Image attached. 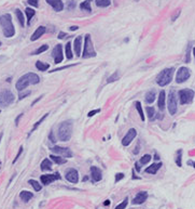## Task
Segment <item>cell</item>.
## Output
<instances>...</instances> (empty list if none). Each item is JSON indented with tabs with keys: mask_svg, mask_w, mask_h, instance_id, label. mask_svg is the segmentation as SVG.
Segmentation results:
<instances>
[{
	"mask_svg": "<svg viewBox=\"0 0 195 209\" xmlns=\"http://www.w3.org/2000/svg\"><path fill=\"white\" fill-rule=\"evenodd\" d=\"M1 138H2V133L0 134V142H1Z\"/></svg>",
	"mask_w": 195,
	"mask_h": 209,
	"instance_id": "59",
	"label": "cell"
},
{
	"mask_svg": "<svg viewBox=\"0 0 195 209\" xmlns=\"http://www.w3.org/2000/svg\"><path fill=\"white\" fill-rule=\"evenodd\" d=\"M190 52H191V44H189L188 53H187V58H186V62H187V63H189V62H190Z\"/></svg>",
	"mask_w": 195,
	"mask_h": 209,
	"instance_id": "45",
	"label": "cell"
},
{
	"mask_svg": "<svg viewBox=\"0 0 195 209\" xmlns=\"http://www.w3.org/2000/svg\"><path fill=\"white\" fill-rule=\"evenodd\" d=\"M19 197L24 203H28L34 197V194L32 192H29V191H22L19 193Z\"/></svg>",
	"mask_w": 195,
	"mask_h": 209,
	"instance_id": "22",
	"label": "cell"
},
{
	"mask_svg": "<svg viewBox=\"0 0 195 209\" xmlns=\"http://www.w3.org/2000/svg\"><path fill=\"white\" fill-rule=\"evenodd\" d=\"M151 159H152V156L150 155V154H146V155H143L141 158H140L139 163L141 164V165H147L148 163H150Z\"/></svg>",
	"mask_w": 195,
	"mask_h": 209,
	"instance_id": "34",
	"label": "cell"
},
{
	"mask_svg": "<svg viewBox=\"0 0 195 209\" xmlns=\"http://www.w3.org/2000/svg\"><path fill=\"white\" fill-rule=\"evenodd\" d=\"M41 170L42 171H50L52 170V161L49 159V158H45V159H43L42 161V163H41Z\"/></svg>",
	"mask_w": 195,
	"mask_h": 209,
	"instance_id": "23",
	"label": "cell"
},
{
	"mask_svg": "<svg viewBox=\"0 0 195 209\" xmlns=\"http://www.w3.org/2000/svg\"><path fill=\"white\" fill-rule=\"evenodd\" d=\"M65 51H66V58H67L68 60H71L73 55H72V51H71V44H70V42H68V44H66Z\"/></svg>",
	"mask_w": 195,
	"mask_h": 209,
	"instance_id": "32",
	"label": "cell"
},
{
	"mask_svg": "<svg viewBox=\"0 0 195 209\" xmlns=\"http://www.w3.org/2000/svg\"><path fill=\"white\" fill-rule=\"evenodd\" d=\"M182 150H178L176 153V157H175V161L178 167H182Z\"/></svg>",
	"mask_w": 195,
	"mask_h": 209,
	"instance_id": "29",
	"label": "cell"
},
{
	"mask_svg": "<svg viewBox=\"0 0 195 209\" xmlns=\"http://www.w3.org/2000/svg\"><path fill=\"white\" fill-rule=\"evenodd\" d=\"M147 113H148V117H149L150 119H153V117H154V114H155V111L153 107H147Z\"/></svg>",
	"mask_w": 195,
	"mask_h": 209,
	"instance_id": "39",
	"label": "cell"
},
{
	"mask_svg": "<svg viewBox=\"0 0 195 209\" xmlns=\"http://www.w3.org/2000/svg\"><path fill=\"white\" fill-rule=\"evenodd\" d=\"M99 112H100V109H99V108L94 109V111H91V112H89V114H87V116H89V117H93L95 114H97V113H99Z\"/></svg>",
	"mask_w": 195,
	"mask_h": 209,
	"instance_id": "46",
	"label": "cell"
},
{
	"mask_svg": "<svg viewBox=\"0 0 195 209\" xmlns=\"http://www.w3.org/2000/svg\"><path fill=\"white\" fill-rule=\"evenodd\" d=\"M40 83V77H39L37 74L27 73V74H25V75H23L22 77L17 80L15 87H16V89L18 91H22V90H24L25 88L28 87V86L37 85V83Z\"/></svg>",
	"mask_w": 195,
	"mask_h": 209,
	"instance_id": "1",
	"label": "cell"
},
{
	"mask_svg": "<svg viewBox=\"0 0 195 209\" xmlns=\"http://www.w3.org/2000/svg\"><path fill=\"white\" fill-rule=\"evenodd\" d=\"M180 10H178V11H177V13H175V14L173 15V17H171V21H173V22H175V21H176L177 19H178V16H179V14H180Z\"/></svg>",
	"mask_w": 195,
	"mask_h": 209,
	"instance_id": "47",
	"label": "cell"
},
{
	"mask_svg": "<svg viewBox=\"0 0 195 209\" xmlns=\"http://www.w3.org/2000/svg\"><path fill=\"white\" fill-rule=\"evenodd\" d=\"M167 108L170 115H175L177 113V97L176 92L171 90L168 93V100H167Z\"/></svg>",
	"mask_w": 195,
	"mask_h": 209,
	"instance_id": "8",
	"label": "cell"
},
{
	"mask_svg": "<svg viewBox=\"0 0 195 209\" xmlns=\"http://www.w3.org/2000/svg\"><path fill=\"white\" fill-rule=\"evenodd\" d=\"M154 158H155V159H156V161H159V159H160V156H159V155H157V154H155Z\"/></svg>",
	"mask_w": 195,
	"mask_h": 209,
	"instance_id": "57",
	"label": "cell"
},
{
	"mask_svg": "<svg viewBox=\"0 0 195 209\" xmlns=\"http://www.w3.org/2000/svg\"><path fill=\"white\" fill-rule=\"evenodd\" d=\"M22 116H23V114H19L18 116L16 117V119H15V125H16V126H18V122H19V119L22 118Z\"/></svg>",
	"mask_w": 195,
	"mask_h": 209,
	"instance_id": "50",
	"label": "cell"
},
{
	"mask_svg": "<svg viewBox=\"0 0 195 209\" xmlns=\"http://www.w3.org/2000/svg\"><path fill=\"white\" fill-rule=\"evenodd\" d=\"M28 183L32 185V187H34V190L36 191V192H39V191H41V189H42L41 184H40V183H38V181H36V180H32V179H30V180L28 181Z\"/></svg>",
	"mask_w": 195,
	"mask_h": 209,
	"instance_id": "31",
	"label": "cell"
},
{
	"mask_svg": "<svg viewBox=\"0 0 195 209\" xmlns=\"http://www.w3.org/2000/svg\"><path fill=\"white\" fill-rule=\"evenodd\" d=\"M72 120H65V122H60L57 129V136L59 141L67 142L71 139L72 136Z\"/></svg>",
	"mask_w": 195,
	"mask_h": 209,
	"instance_id": "2",
	"label": "cell"
},
{
	"mask_svg": "<svg viewBox=\"0 0 195 209\" xmlns=\"http://www.w3.org/2000/svg\"><path fill=\"white\" fill-rule=\"evenodd\" d=\"M51 150H52V152H53V153L58 154V155H60L62 157L70 158V157H72V156H73L72 152L70 151V148H68V147H62V146L55 145L54 147L51 148Z\"/></svg>",
	"mask_w": 195,
	"mask_h": 209,
	"instance_id": "12",
	"label": "cell"
},
{
	"mask_svg": "<svg viewBox=\"0 0 195 209\" xmlns=\"http://www.w3.org/2000/svg\"><path fill=\"white\" fill-rule=\"evenodd\" d=\"M0 46H1V42H0Z\"/></svg>",
	"mask_w": 195,
	"mask_h": 209,
	"instance_id": "61",
	"label": "cell"
},
{
	"mask_svg": "<svg viewBox=\"0 0 195 209\" xmlns=\"http://www.w3.org/2000/svg\"><path fill=\"white\" fill-rule=\"evenodd\" d=\"M165 95H166V93H165L164 90H162L159 94L157 105H159V108L161 109V111H164V108H165V100H166V97H165Z\"/></svg>",
	"mask_w": 195,
	"mask_h": 209,
	"instance_id": "20",
	"label": "cell"
},
{
	"mask_svg": "<svg viewBox=\"0 0 195 209\" xmlns=\"http://www.w3.org/2000/svg\"><path fill=\"white\" fill-rule=\"evenodd\" d=\"M91 175L92 179L94 182H98L103 179V173H101V170L99 169L98 167L96 166H92L91 167Z\"/></svg>",
	"mask_w": 195,
	"mask_h": 209,
	"instance_id": "16",
	"label": "cell"
},
{
	"mask_svg": "<svg viewBox=\"0 0 195 209\" xmlns=\"http://www.w3.org/2000/svg\"><path fill=\"white\" fill-rule=\"evenodd\" d=\"M188 165H191L193 168H195V161H188Z\"/></svg>",
	"mask_w": 195,
	"mask_h": 209,
	"instance_id": "51",
	"label": "cell"
},
{
	"mask_svg": "<svg viewBox=\"0 0 195 209\" xmlns=\"http://www.w3.org/2000/svg\"><path fill=\"white\" fill-rule=\"evenodd\" d=\"M25 14H26V17H27V23H30V21H32V19L35 16V14H36V11H35L34 9H32V8H26L25 9Z\"/></svg>",
	"mask_w": 195,
	"mask_h": 209,
	"instance_id": "25",
	"label": "cell"
},
{
	"mask_svg": "<svg viewBox=\"0 0 195 209\" xmlns=\"http://www.w3.org/2000/svg\"><path fill=\"white\" fill-rule=\"evenodd\" d=\"M135 166H136V170H137V171H140V167H139V164H138V163H136V164H135Z\"/></svg>",
	"mask_w": 195,
	"mask_h": 209,
	"instance_id": "54",
	"label": "cell"
},
{
	"mask_svg": "<svg viewBox=\"0 0 195 209\" xmlns=\"http://www.w3.org/2000/svg\"><path fill=\"white\" fill-rule=\"evenodd\" d=\"M45 1L51 7H53V9L57 12H59L64 9V3L62 0H45Z\"/></svg>",
	"mask_w": 195,
	"mask_h": 209,
	"instance_id": "17",
	"label": "cell"
},
{
	"mask_svg": "<svg viewBox=\"0 0 195 209\" xmlns=\"http://www.w3.org/2000/svg\"><path fill=\"white\" fill-rule=\"evenodd\" d=\"M78 29V26H71L70 27V30H77Z\"/></svg>",
	"mask_w": 195,
	"mask_h": 209,
	"instance_id": "55",
	"label": "cell"
},
{
	"mask_svg": "<svg viewBox=\"0 0 195 209\" xmlns=\"http://www.w3.org/2000/svg\"><path fill=\"white\" fill-rule=\"evenodd\" d=\"M155 100V91L154 90H150L146 93V102L148 104H152Z\"/></svg>",
	"mask_w": 195,
	"mask_h": 209,
	"instance_id": "24",
	"label": "cell"
},
{
	"mask_svg": "<svg viewBox=\"0 0 195 209\" xmlns=\"http://www.w3.org/2000/svg\"><path fill=\"white\" fill-rule=\"evenodd\" d=\"M65 178L68 182L76 184L79 182V172L76 170L75 168H69L65 173Z\"/></svg>",
	"mask_w": 195,
	"mask_h": 209,
	"instance_id": "10",
	"label": "cell"
},
{
	"mask_svg": "<svg viewBox=\"0 0 195 209\" xmlns=\"http://www.w3.org/2000/svg\"><path fill=\"white\" fill-rule=\"evenodd\" d=\"M179 100L182 105L190 104L194 100V91L191 89H182L178 92Z\"/></svg>",
	"mask_w": 195,
	"mask_h": 209,
	"instance_id": "6",
	"label": "cell"
},
{
	"mask_svg": "<svg viewBox=\"0 0 195 209\" xmlns=\"http://www.w3.org/2000/svg\"><path fill=\"white\" fill-rule=\"evenodd\" d=\"M23 153V147L21 146L19 147V150H18V152H17V154H16V156H15V158H14V161H13V164H15L16 163V161L19 158V156H21V154Z\"/></svg>",
	"mask_w": 195,
	"mask_h": 209,
	"instance_id": "43",
	"label": "cell"
},
{
	"mask_svg": "<svg viewBox=\"0 0 195 209\" xmlns=\"http://www.w3.org/2000/svg\"><path fill=\"white\" fill-rule=\"evenodd\" d=\"M104 205H106V206H108V205H110V202H109V200H106V202L104 203Z\"/></svg>",
	"mask_w": 195,
	"mask_h": 209,
	"instance_id": "56",
	"label": "cell"
},
{
	"mask_svg": "<svg viewBox=\"0 0 195 209\" xmlns=\"http://www.w3.org/2000/svg\"><path fill=\"white\" fill-rule=\"evenodd\" d=\"M118 79H119V72H116V73H113L110 77L108 78V79H107V83H113V81H116Z\"/></svg>",
	"mask_w": 195,
	"mask_h": 209,
	"instance_id": "37",
	"label": "cell"
},
{
	"mask_svg": "<svg viewBox=\"0 0 195 209\" xmlns=\"http://www.w3.org/2000/svg\"><path fill=\"white\" fill-rule=\"evenodd\" d=\"M83 58H94L96 56V52L94 50V46H93V42H92V38L89 35L85 36V40H84V49H83V54H82Z\"/></svg>",
	"mask_w": 195,
	"mask_h": 209,
	"instance_id": "5",
	"label": "cell"
},
{
	"mask_svg": "<svg viewBox=\"0 0 195 209\" xmlns=\"http://www.w3.org/2000/svg\"><path fill=\"white\" fill-rule=\"evenodd\" d=\"M161 167H162V163H159V164L155 163V164H153V165L149 166L148 168H146V172L150 173V175H155Z\"/></svg>",
	"mask_w": 195,
	"mask_h": 209,
	"instance_id": "21",
	"label": "cell"
},
{
	"mask_svg": "<svg viewBox=\"0 0 195 209\" xmlns=\"http://www.w3.org/2000/svg\"><path fill=\"white\" fill-rule=\"evenodd\" d=\"M14 94L10 90H3L0 92V105L2 106H9L14 102Z\"/></svg>",
	"mask_w": 195,
	"mask_h": 209,
	"instance_id": "7",
	"label": "cell"
},
{
	"mask_svg": "<svg viewBox=\"0 0 195 209\" xmlns=\"http://www.w3.org/2000/svg\"><path fill=\"white\" fill-rule=\"evenodd\" d=\"M15 14H16L17 19H18V22H19V24H21V26L24 27L25 26V19H24V14H23V12L21 11V10L16 9V10H15Z\"/></svg>",
	"mask_w": 195,
	"mask_h": 209,
	"instance_id": "27",
	"label": "cell"
},
{
	"mask_svg": "<svg viewBox=\"0 0 195 209\" xmlns=\"http://www.w3.org/2000/svg\"><path fill=\"white\" fill-rule=\"evenodd\" d=\"M111 3L110 0H96V5L100 8H107Z\"/></svg>",
	"mask_w": 195,
	"mask_h": 209,
	"instance_id": "33",
	"label": "cell"
},
{
	"mask_svg": "<svg viewBox=\"0 0 195 209\" xmlns=\"http://www.w3.org/2000/svg\"><path fill=\"white\" fill-rule=\"evenodd\" d=\"M80 8H81L82 10H86V11H89L91 12V1L89 0H85V1H83V2L80 5Z\"/></svg>",
	"mask_w": 195,
	"mask_h": 209,
	"instance_id": "36",
	"label": "cell"
},
{
	"mask_svg": "<svg viewBox=\"0 0 195 209\" xmlns=\"http://www.w3.org/2000/svg\"><path fill=\"white\" fill-rule=\"evenodd\" d=\"M136 136H137V131H136V129L130 128L129 130L127 131V133H126L125 136H124V138H123L122 144L124 146H128L130 143H132L133 140L136 138Z\"/></svg>",
	"mask_w": 195,
	"mask_h": 209,
	"instance_id": "14",
	"label": "cell"
},
{
	"mask_svg": "<svg viewBox=\"0 0 195 209\" xmlns=\"http://www.w3.org/2000/svg\"><path fill=\"white\" fill-rule=\"evenodd\" d=\"M36 67L38 68V71L45 72V71H48V69H49L50 65H49V64L43 63V62H41V61H37L36 62Z\"/></svg>",
	"mask_w": 195,
	"mask_h": 209,
	"instance_id": "28",
	"label": "cell"
},
{
	"mask_svg": "<svg viewBox=\"0 0 195 209\" xmlns=\"http://www.w3.org/2000/svg\"><path fill=\"white\" fill-rule=\"evenodd\" d=\"M66 36H67V34H66V33H63V32H60L59 34H58V38H59V39L65 38Z\"/></svg>",
	"mask_w": 195,
	"mask_h": 209,
	"instance_id": "49",
	"label": "cell"
},
{
	"mask_svg": "<svg viewBox=\"0 0 195 209\" xmlns=\"http://www.w3.org/2000/svg\"><path fill=\"white\" fill-rule=\"evenodd\" d=\"M42 97H43V95H41V97H38V99H36V100H35V101H34V102H32V105H35V104H36V103H37V102H38V101H39V100H41V99H42Z\"/></svg>",
	"mask_w": 195,
	"mask_h": 209,
	"instance_id": "52",
	"label": "cell"
},
{
	"mask_svg": "<svg viewBox=\"0 0 195 209\" xmlns=\"http://www.w3.org/2000/svg\"><path fill=\"white\" fill-rule=\"evenodd\" d=\"M51 159L54 161L55 164H57V165H63V164H66V158L62 157V156H56V155H51L50 156Z\"/></svg>",
	"mask_w": 195,
	"mask_h": 209,
	"instance_id": "26",
	"label": "cell"
},
{
	"mask_svg": "<svg viewBox=\"0 0 195 209\" xmlns=\"http://www.w3.org/2000/svg\"><path fill=\"white\" fill-rule=\"evenodd\" d=\"M148 198V193L146 191H141V192H138L137 195L135 196V198L133 200V204L134 205H140L143 204V203L147 200Z\"/></svg>",
	"mask_w": 195,
	"mask_h": 209,
	"instance_id": "15",
	"label": "cell"
},
{
	"mask_svg": "<svg viewBox=\"0 0 195 209\" xmlns=\"http://www.w3.org/2000/svg\"><path fill=\"white\" fill-rule=\"evenodd\" d=\"M125 177V175L124 173H122V172H119V173H116V178H114V182L116 183H118L119 181H121L123 179V178Z\"/></svg>",
	"mask_w": 195,
	"mask_h": 209,
	"instance_id": "41",
	"label": "cell"
},
{
	"mask_svg": "<svg viewBox=\"0 0 195 209\" xmlns=\"http://www.w3.org/2000/svg\"><path fill=\"white\" fill-rule=\"evenodd\" d=\"M127 204H128V198L126 197L125 200H123V202L121 203L120 205H118V206L116 207V209H125L126 206H127Z\"/></svg>",
	"mask_w": 195,
	"mask_h": 209,
	"instance_id": "40",
	"label": "cell"
},
{
	"mask_svg": "<svg viewBox=\"0 0 195 209\" xmlns=\"http://www.w3.org/2000/svg\"><path fill=\"white\" fill-rule=\"evenodd\" d=\"M0 25L2 26V30H3L5 37L11 38V37L14 36L15 28H14V25H13V23H12V16H11L9 13L0 16Z\"/></svg>",
	"mask_w": 195,
	"mask_h": 209,
	"instance_id": "3",
	"label": "cell"
},
{
	"mask_svg": "<svg viewBox=\"0 0 195 209\" xmlns=\"http://www.w3.org/2000/svg\"><path fill=\"white\" fill-rule=\"evenodd\" d=\"M46 32V28L44 26H39L38 28L35 30V33L32 34V36L30 37V40L32 41H35V40H37L38 38H40L42 35L44 34V33Z\"/></svg>",
	"mask_w": 195,
	"mask_h": 209,
	"instance_id": "19",
	"label": "cell"
},
{
	"mask_svg": "<svg viewBox=\"0 0 195 209\" xmlns=\"http://www.w3.org/2000/svg\"><path fill=\"white\" fill-rule=\"evenodd\" d=\"M191 76V72L188 67H180L179 71L177 72V75H176V83H182L184 81H187L190 78Z\"/></svg>",
	"mask_w": 195,
	"mask_h": 209,
	"instance_id": "9",
	"label": "cell"
},
{
	"mask_svg": "<svg viewBox=\"0 0 195 209\" xmlns=\"http://www.w3.org/2000/svg\"><path fill=\"white\" fill-rule=\"evenodd\" d=\"M135 106H136V108H137V112H138V114H139L141 120L142 122H145V114H143V109H142V107H141V103L137 101V102H135Z\"/></svg>",
	"mask_w": 195,
	"mask_h": 209,
	"instance_id": "30",
	"label": "cell"
},
{
	"mask_svg": "<svg viewBox=\"0 0 195 209\" xmlns=\"http://www.w3.org/2000/svg\"><path fill=\"white\" fill-rule=\"evenodd\" d=\"M30 94V91H25V92H19L18 94V99L19 100H23V99H25V97H27V95Z\"/></svg>",
	"mask_w": 195,
	"mask_h": 209,
	"instance_id": "42",
	"label": "cell"
},
{
	"mask_svg": "<svg viewBox=\"0 0 195 209\" xmlns=\"http://www.w3.org/2000/svg\"><path fill=\"white\" fill-rule=\"evenodd\" d=\"M27 2L30 5H32V7H38L39 5V0H28Z\"/></svg>",
	"mask_w": 195,
	"mask_h": 209,
	"instance_id": "44",
	"label": "cell"
},
{
	"mask_svg": "<svg viewBox=\"0 0 195 209\" xmlns=\"http://www.w3.org/2000/svg\"><path fill=\"white\" fill-rule=\"evenodd\" d=\"M48 116H49V113H46V114H44V115H43V116L41 117V118H40V120H38V122H36V124H35V125H34V127H32V131H30V133H32V132H34V131H35V130H36V129H37V128H38V127H39V126H40V125H41V122H43L44 119H45V118H46V117H48ZM30 133H29V134H30Z\"/></svg>",
	"mask_w": 195,
	"mask_h": 209,
	"instance_id": "35",
	"label": "cell"
},
{
	"mask_svg": "<svg viewBox=\"0 0 195 209\" xmlns=\"http://www.w3.org/2000/svg\"><path fill=\"white\" fill-rule=\"evenodd\" d=\"M138 152H139V144H137V146H136V150L134 151V154H138Z\"/></svg>",
	"mask_w": 195,
	"mask_h": 209,
	"instance_id": "53",
	"label": "cell"
},
{
	"mask_svg": "<svg viewBox=\"0 0 195 209\" xmlns=\"http://www.w3.org/2000/svg\"><path fill=\"white\" fill-rule=\"evenodd\" d=\"M49 139H50V140H51V142H52V143H55V142H56L55 138H54V133H53V131H51V132H50V136H49Z\"/></svg>",
	"mask_w": 195,
	"mask_h": 209,
	"instance_id": "48",
	"label": "cell"
},
{
	"mask_svg": "<svg viewBox=\"0 0 195 209\" xmlns=\"http://www.w3.org/2000/svg\"><path fill=\"white\" fill-rule=\"evenodd\" d=\"M193 55H194V58H195V48H193Z\"/></svg>",
	"mask_w": 195,
	"mask_h": 209,
	"instance_id": "58",
	"label": "cell"
},
{
	"mask_svg": "<svg viewBox=\"0 0 195 209\" xmlns=\"http://www.w3.org/2000/svg\"><path fill=\"white\" fill-rule=\"evenodd\" d=\"M52 56H53L55 64H59L60 62H63L64 54H63V46L62 44H56L54 47L53 51H52Z\"/></svg>",
	"mask_w": 195,
	"mask_h": 209,
	"instance_id": "11",
	"label": "cell"
},
{
	"mask_svg": "<svg viewBox=\"0 0 195 209\" xmlns=\"http://www.w3.org/2000/svg\"><path fill=\"white\" fill-rule=\"evenodd\" d=\"M0 113H1V111H0Z\"/></svg>",
	"mask_w": 195,
	"mask_h": 209,
	"instance_id": "62",
	"label": "cell"
},
{
	"mask_svg": "<svg viewBox=\"0 0 195 209\" xmlns=\"http://www.w3.org/2000/svg\"><path fill=\"white\" fill-rule=\"evenodd\" d=\"M48 49H49V46H48V44H43V46H41L39 49H37L36 51H35L32 54H35V55H37V54H40V53H42V52L46 51Z\"/></svg>",
	"mask_w": 195,
	"mask_h": 209,
	"instance_id": "38",
	"label": "cell"
},
{
	"mask_svg": "<svg viewBox=\"0 0 195 209\" xmlns=\"http://www.w3.org/2000/svg\"><path fill=\"white\" fill-rule=\"evenodd\" d=\"M60 179V175L58 172L56 173H53V175H42L40 177V181L42 184L44 185H49L51 184V183L53 182V181L55 180H59Z\"/></svg>",
	"mask_w": 195,
	"mask_h": 209,
	"instance_id": "13",
	"label": "cell"
},
{
	"mask_svg": "<svg viewBox=\"0 0 195 209\" xmlns=\"http://www.w3.org/2000/svg\"><path fill=\"white\" fill-rule=\"evenodd\" d=\"M173 72H175V69H173V67L163 69V71H162L156 77V83H159V86H161V87H165V86L169 85L170 81L173 80Z\"/></svg>",
	"mask_w": 195,
	"mask_h": 209,
	"instance_id": "4",
	"label": "cell"
},
{
	"mask_svg": "<svg viewBox=\"0 0 195 209\" xmlns=\"http://www.w3.org/2000/svg\"><path fill=\"white\" fill-rule=\"evenodd\" d=\"M0 165H1V161H0Z\"/></svg>",
	"mask_w": 195,
	"mask_h": 209,
	"instance_id": "60",
	"label": "cell"
},
{
	"mask_svg": "<svg viewBox=\"0 0 195 209\" xmlns=\"http://www.w3.org/2000/svg\"><path fill=\"white\" fill-rule=\"evenodd\" d=\"M81 48H82V37L78 36L73 41V49H75V53L78 56L81 55Z\"/></svg>",
	"mask_w": 195,
	"mask_h": 209,
	"instance_id": "18",
	"label": "cell"
}]
</instances>
